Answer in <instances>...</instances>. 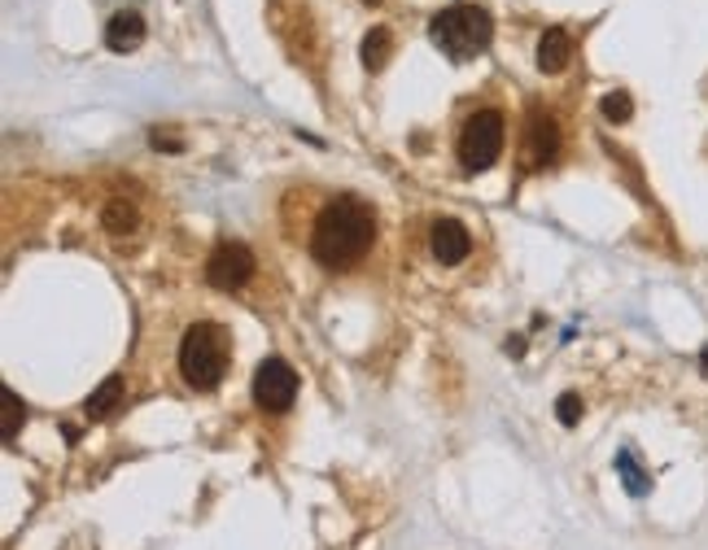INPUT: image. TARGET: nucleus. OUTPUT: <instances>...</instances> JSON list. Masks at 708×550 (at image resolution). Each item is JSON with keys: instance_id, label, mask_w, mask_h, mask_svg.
I'll return each mask as SVG.
<instances>
[{"instance_id": "20", "label": "nucleus", "mask_w": 708, "mask_h": 550, "mask_svg": "<svg viewBox=\"0 0 708 550\" xmlns=\"http://www.w3.org/2000/svg\"><path fill=\"white\" fill-rule=\"evenodd\" d=\"M700 371H705V380H708V345H705V354H700Z\"/></svg>"}, {"instance_id": "21", "label": "nucleus", "mask_w": 708, "mask_h": 550, "mask_svg": "<svg viewBox=\"0 0 708 550\" xmlns=\"http://www.w3.org/2000/svg\"><path fill=\"white\" fill-rule=\"evenodd\" d=\"M363 4H380V0H363Z\"/></svg>"}, {"instance_id": "17", "label": "nucleus", "mask_w": 708, "mask_h": 550, "mask_svg": "<svg viewBox=\"0 0 708 550\" xmlns=\"http://www.w3.org/2000/svg\"><path fill=\"white\" fill-rule=\"evenodd\" d=\"M556 416H560V424H565V429H573V424L582 420V398H578V393H560Z\"/></svg>"}, {"instance_id": "9", "label": "nucleus", "mask_w": 708, "mask_h": 550, "mask_svg": "<svg viewBox=\"0 0 708 550\" xmlns=\"http://www.w3.org/2000/svg\"><path fill=\"white\" fill-rule=\"evenodd\" d=\"M106 44L115 48V53H131V48H140L144 44V18L136 13V9H122L110 18V26H106Z\"/></svg>"}, {"instance_id": "12", "label": "nucleus", "mask_w": 708, "mask_h": 550, "mask_svg": "<svg viewBox=\"0 0 708 550\" xmlns=\"http://www.w3.org/2000/svg\"><path fill=\"white\" fill-rule=\"evenodd\" d=\"M118 402H122V376H106V380H101V389H93V393H88L84 411H88V420H106Z\"/></svg>"}, {"instance_id": "1", "label": "nucleus", "mask_w": 708, "mask_h": 550, "mask_svg": "<svg viewBox=\"0 0 708 550\" xmlns=\"http://www.w3.org/2000/svg\"><path fill=\"white\" fill-rule=\"evenodd\" d=\"M376 211L363 197H333L311 227V254L320 267H351L372 249Z\"/></svg>"}, {"instance_id": "16", "label": "nucleus", "mask_w": 708, "mask_h": 550, "mask_svg": "<svg viewBox=\"0 0 708 550\" xmlns=\"http://www.w3.org/2000/svg\"><path fill=\"white\" fill-rule=\"evenodd\" d=\"M630 114H634L630 93H608V97H603V118H608V122H625Z\"/></svg>"}, {"instance_id": "19", "label": "nucleus", "mask_w": 708, "mask_h": 550, "mask_svg": "<svg viewBox=\"0 0 708 550\" xmlns=\"http://www.w3.org/2000/svg\"><path fill=\"white\" fill-rule=\"evenodd\" d=\"M507 354H512V358H521V354H525V341H521V336H512V341H507Z\"/></svg>"}, {"instance_id": "13", "label": "nucleus", "mask_w": 708, "mask_h": 550, "mask_svg": "<svg viewBox=\"0 0 708 550\" xmlns=\"http://www.w3.org/2000/svg\"><path fill=\"white\" fill-rule=\"evenodd\" d=\"M0 402H4V424H0V438L13 441V438H18V424L26 420V407H22V398H18L13 389H0Z\"/></svg>"}, {"instance_id": "15", "label": "nucleus", "mask_w": 708, "mask_h": 550, "mask_svg": "<svg viewBox=\"0 0 708 550\" xmlns=\"http://www.w3.org/2000/svg\"><path fill=\"white\" fill-rule=\"evenodd\" d=\"M106 227H110L115 236H127V231L136 227V211H131L127 202H110V206H106Z\"/></svg>"}, {"instance_id": "5", "label": "nucleus", "mask_w": 708, "mask_h": 550, "mask_svg": "<svg viewBox=\"0 0 708 550\" xmlns=\"http://www.w3.org/2000/svg\"><path fill=\"white\" fill-rule=\"evenodd\" d=\"M298 398V376L285 358H262L254 371V402L262 411H289Z\"/></svg>"}, {"instance_id": "6", "label": "nucleus", "mask_w": 708, "mask_h": 550, "mask_svg": "<svg viewBox=\"0 0 708 550\" xmlns=\"http://www.w3.org/2000/svg\"><path fill=\"white\" fill-rule=\"evenodd\" d=\"M249 276H254V254H249V245H240V240L215 245V254H211V262H206L211 289L233 293V289H245V284H249Z\"/></svg>"}, {"instance_id": "7", "label": "nucleus", "mask_w": 708, "mask_h": 550, "mask_svg": "<svg viewBox=\"0 0 708 550\" xmlns=\"http://www.w3.org/2000/svg\"><path fill=\"white\" fill-rule=\"evenodd\" d=\"M556 153H560V127H556V118L534 114V118H529V144H525L529 171H543L547 162H556Z\"/></svg>"}, {"instance_id": "10", "label": "nucleus", "mask_w": 708, "mask_h": 550, "mask_svg": "<svg viewBox=\"0 0 708 550\" xmlns=\"http://www.w3.org/2000/svg\"><path fill=\"white\" fill-rule=\"evenodd\" d=\"M569 53H573V44H569V31H560V26H547V31H543V40H538V71H547V75H560V71L569 66Z\"/></svg>"}, {"instance_id": "4", "label": "nucleus", "mask_w": 708, "mask_h": 550, "mask_svg": "<svg viewBox=\"0 0 708 550\" xmlns=\"http://www.w3.org/2000/svg\"><path fill=\"white\" fill-rule=\"evenodd\" d=\"M498 153H503V114L498 110H476L464 122V131H460V162H464V171H490L494 162H498Z\"/></svg>"}, {"instance_id": "8", "label": "nucleus", "mask_w": 708, "mask_h": 550, "mask_svg": "<svg viewBox=\"0 0 708 550\" xmlns=\"http://www.w3.org/2000/svg\"><path fill=\"white\" fill-rule=\"evenodd\" d=\"M472 254V236L460 219H438L433 223V258L442 267H460Z\"/></svg>"}, {"instance_id": "11", "label": "nucleus", "mask_w": 708, "mask_h": 550, "mask_svg": "<svg viewBox=\"0 0 708 550\" xmlns=\"http://www.w3.org/2000/svg\"><path fill=\"white\" fill-rule=\"evenodd\" d=\"M358 57H363L367 71H385V62L394 57V35H389V26H372V31L363 35Z\"/></svg>"}, {"instance_id": "18", "label": "nucleus", "mask_w": 708, "mask_h": 550, "mask_svg": "<svg viewBox=\"0 0 708 550\" xmlns=\"http://www.w3.org/2000/svg\"><path fill=\"white\" fill-rule=\"evenodd\" d=\"M153 149H167V153H180L184 144H180L175 136H162V131H153Z\"/></svg>"}, {"instance_id": "3", "label": "nucleus", "mask_w": 708, "mask_h": 550, "mask_svg": "<svg viewBox=\"0 0 708 550\" xmlns=\"http://www.w3.org/2000/svg\"><path fill=\"white\" fill-rule=\"evenodd\" d=\"M429 35H433V44H438L451 62H469V57L490 48L494 22H490V13L476 9V4H451V9H442V13L433 18Z\"/></svg>"}, {"instance_id": "14", "label": "nucleus", "mask_w": 708, "mask_h": 550, "mask_svg": "<svg viewBox=\"0 0 708 550\" xmlns=\"http://www.w3.org/2000/svg\"><path fill=\"white\" fill-rule=\"evenodd\" d=\"M616 467H621V476H625V489H630L634 498H643V494H647V476H643V467L634 463V454H630V450H621V454H616Z\"/></svg>"}, {"instance_id": "2", "label": "nucleus", "mask_w": 708, "mask_h": 550, "mask_svg": "<svg viewBox=\"0 0 708 550\" xmlns=\"http://www.w3.org/2000/svg\"><path fill=\"white\" fill-rule=\"evenodd\" d=\"M228 358H233V345L219 324H193L180 341V371L197 393H211L224 380Z\"/></svg>"}]
</instances>
